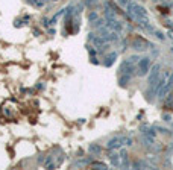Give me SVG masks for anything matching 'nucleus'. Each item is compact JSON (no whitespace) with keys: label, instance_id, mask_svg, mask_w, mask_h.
I'll use <instances>...</instances> for the list:
<instances>
[{"label":"nucleus","instance_id":"obj_11","mask_svg":"<svg viewBox=\"0 0 173 170\" xmlns=\"http://www.w3.org/2000/svg\"><path fill=\"white\" fill-rule=\"evenodd\" d=\"M116 58H117V53H116V52L109 53V55L106 56V61H105V65H106V67H111V65H112V62L116 61Z\"/></svg>","mask_w":173,"mask_h":170},{"label":"nucleus","instance_id":"obj_12","mask_svg":"<svg viewBox=\"0 0 173 170\" xmlns=\"http://www.w3.org/2000/svg\"><path fill=\"white\" fill-rule=\"evenodd\" d=\"M132 167L134 169H140V167H146V169H150V166L146 163V161H135L134 164H132Z\"/></svg>","mask_w":173,"mask_h":170},{"label":"nucleus","instance_id":"obj_10","mask_svg":"<svg viewBox=\"0 0 173 170\" xmlns=\"http://www.w3.org/2000/svg\"><path fill=\"white\" fill-rule=\"evenodd\" d=\"M131 82V75H120V77H119V84H120V87H126L128 84Z\"/></svg>","mask_w":173,"mask_h":170},{"label":"nucleus","instance_id":"obj_7","mask_svg":"<svg viewBox=\"0 0 173 170\" xmlns=\"http://www.w3.org/2000/svg\"><path fill=\"white\" fill-rule=\"evenodd\" d=\"M129 11H132V14H135L137 17H146V11L143 8L137 6V5H131L129 6Z\"/></svg>","mask_w":173,"mask_h":170},{"label":"nucleus","instance_id":"obj_3","mask_svg":"<svg viewBox=\"0 0 173 170\" xmlns=\"http://www.w3.org/2000/svg\"><path fill=\"white\" fill-rule=\"evenodd\" d=\"M159 70H161V65L159 64H155L154 68L150 70V76H149V87H154L158 79H159Z\"/></svg>","mask_w":173,"mask_h":170},{"label":"nucleus","instance_id":"obj_8","mask_svg":"<svg viewBox=\"0 0 173 170\" xmlns=\"http://www.w3.org/2000/svg\"><path fill=\"white\" fill-rule=\"evenodd\" d=\"M111 164L114 166V167H121V160H120V153H117V152H114V153H111Z\"/></svg>","mask_w":173,"mask_h":170},{"label":"nucleus","instance_id":"obj_9","mask_svg":"<svg viewBox=\"0 0 173 170\" xmlns=\"http://www.w3.org/2000/svg\"><path fill=\"white\" fill-rule=\"evenodd\" d=\"M120 160H121V167H129L131 163H129V158H128V152L124 151H120Z\"/></svg>","mask_w":173,"mask_h":170},{"label":"nucleus","instance_id":"obj_2","mask_svg":"<svg viewBox=\"0 0 173 170\" xmlns=\"http://www.w3.org/2000/svg\"><path fill=\"white\" fill-rule=\"evenodd\" d=\"M150 68V58H141L138 62V76H144Z\"/></svg>","mask_w":173,"mask_h":170},{"label":"nucleus","instance_id":"obj_5","mask_svg":"<svg viewBox=\"0 0 173 170\" xmlns=\"http://www.w3.org/2000/svg\"><path fill=\"white\" fill-rule=\"evenodd\" d=\"M132 47L135 49V50H146L147 47H149V43L144 39V38H135L134 41H132Z\"/></svg>","mask_w":173,"mask_h":170},{"label":"nucleus","instance_id":"obj_6","mask_svg":"<svg viewBox=\"0 0 173 170\" xmlns=\"http://www.w3.org/2000/svg\"><path fill=\"white\" fill-rule=\"evenodd\" d=\"M106 26L111 29V31H116V32H120L121 31V23H119L117 20H112V19H108V23H106Z\"/></svg>","mask_w":173,"mask_h":170},{"label":"nucleus","instance_id":"obj_13","mask_svg":"<svg viewBox=\"0 0 173 170\" xmlns=\"http://www.w3.org/2000/svg\"><path fill=\"white\" fill-rule=\"evenodd\" d=\"M91 167L93 169L102 170V169H106V164L105 163H99V161H91Z\"/></svg>","mask_w":173,"mask_h":170},{"label":"nucleus","instance_id":"obj_1","mask_svg":"<svg viewBox=\"0 0 173 170\" xmlns=\"http://www.w3.org/2000/svg\"><path fill=\"white\" fill-rule=\"evenodd\" d=\"M123 144L131 146V144H132V138H129V137H114V138H111V140L106 143L108 149H111V151H112V149H119Z\"/></svg>","mask_w":173,"mask_h":170},{"label":"nucleus","instance_id":"obj_14","mask_svg":"<svg viewBox=\"0 0 173 170\" xmlns=\"http://www.w3.org/2000/svg\"><path fill=\"white\" fill-rule=\"evenodd\" d=\"M90 152L91 153H96V155H99L100 152H102V149H100V146H97V144H90Z\"/></svg>","mask_w":173,"mask_h":170},{"label":"nucleus","instance_id":"obj_4","mask_svg":"<svg viewBox=\"0 0 173 170\" xmlns=\"http://www.w3.org/2000/svg\"><path fill=\"white\" fill-rule=\"evenodd\" d=\"M173 88V73L170 76H169V81L164 84V87L159 90V93H158V96L159 97H164V96H167L169 93H170V90Z\"/></svg>","mask_w":173,"mask_h":170}]
</instances>
